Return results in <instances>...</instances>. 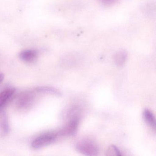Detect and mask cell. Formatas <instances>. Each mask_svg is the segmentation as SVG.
I'll return each instance as SVG.
<instances>
[{"label": "cell", "instance_id": "7", "mask_svg": "<svg viewBox=\"0 0 156 156\" xmlns=\"http://www.w3.org/2000/svg\"><path fill=\"white\" fill-rule=\"evenodd\" d=\"M38 52L34 50H27L20 53V57L22 60L26 62H32L37 59Z\"/></svg>", "mask_w": 156, "mask_h": 156}, {"label": "cell", "instance_id": "4", "mask_svg": "<svg viewBox=\"0 0 156 156\" xmlns=\"http://www.w3.org/2000/svg\"><path fill=\"white\" fill-rule=\"evenodd\" d=\"M34 94L31 92H26L21 94L18 97L16 105L18 108L25 109L29 108L34 101Z\"/></svg>", "mask_w": 156, "mask_h": 156}, {"label": "cell", "instance_id": "10", "mask_svg": "<svg viewBox=\"0 0 156 156\" xmlns=\"http://www.w3.org/2000/svg\"><path fill=\"white\" fill-rule=\"evenodd\" d=\"M36 91L39 93H46L57 96L61 95V92L58 89L51 87H40L36 88Z\"/></svg>", "mask_w": 156, "mask_h": 156}, {"label": "cell", "instance_id": "1", "mask_svg": "<svg viewBox=\"0 0 156 156\" xmlns=\"http://www.w3.org/2000/svg\"><path fill=\"white\" fill-rule=\"evenodd\" d=\"M77 151L87 156H96L99 153V148L97 143L89 139H83L76 142Z\"/></svg>", "mask_w": 156, "mask_h": 156}, {"label": "cell", "instance_id": "2", "mask_svg": "<svg viewBox=\"0 0 156 156\" xmlns=\"http://www.w3.org/2000/svg\"><path fill=\"white\" fill-rule=\"evenodd\" d=\"M58 136L57 132H48L41 135L33 140L31 146L35 149L41 148L53 143Z\"/></svg>", "mask_w": 156, "mask_h": 156}, {"label": "cell", "instance_id": "11", "mask_svg": "<svg viewBox=\"0 0 156 156\" xmlns=\"http://www.w3.org/2000/svg\"><path fill=\"white\" fill-rule=\"evenodd\" d=\"M122 155L119 150L115 145L110 146L108 149L106 154V156H120Z\"/></svg>", "mask_w": 156, "mask_h": 156}, {"label": "cell", "instance_id": "8", "mask_svg": "<svg viewBox=\"0 0 156 156\" xmlns=\"http://www.w3.org/2000/svg\"><path fill=\"white\" fill-rule=\"evenodd\" d=\"M142 115L145 123L152 129L156 130V120L153 113L149 109H146L143 111Z\"/></svg>", "mask_w": 156, "mask_h": 156}, {"label": "cell", "instance_id": "13", "mask_svg": "<svg viewBox=\"0 0 156 156\" xmlns=\"http://www.w3.org/2000/svg\"><path fill=\"white\" fill-rule=\"evenodd\" d=\"M4 79V75L0 73V83L2 82Z\"/></svg>", "mask_w": 156, "mask_h": 156}, {"label": "cell", "instance_id": "5", "mask_svg": "<svg viewBox=\"0 0 156 156\" xmlns=\"http://www.w3.org/2000/svg\"><path fill=\"white\" fill-rule=\"evenodd\" d=\"M15 92L14 88H9L0 92V111H2L12 98Z\"/></svg>", "mask_w": 156, "mask_h": 156}, {"label": "cell", "instance_id": "9", "mask_svg": "<svg viewBox=\"0 0 156 156\" xmlns=\"http://www.w3.org/2000/svg\"><path fill=\"white\" fill-rule=\"evenodd\" d=\"M127 57V54L124 51L118 52L114 57L115 64L118 66H122L126 62Z\"/></svg>", "mask_w": 156, "mask_h": 156}, {"label": "cell", "instance_id": "12", "mask_svg": "<svg viewBox=\"0 0 156 156\" xmlns=\"http://www.w3.org/2000/svg\"><path fill=\"white\" fill-rule=\"evenodd\" d=\"M102 2L105 4H110L115 2L116 0H101Z\"/></svg>", "mask_w": 156, "mask_h": 156}, {"label": "cell", "instance_id": "6", "mask_svg": "<svg viewBox=\"0 0 156 156\" xmlns=\"http://www.w3.org/2000/svg\"><path fill=\"white\" fill-rule=\"evenodd\" d=\"M9 130V126L7 115L0 111V136H4L7 135Z\"/></svg>", "mask_w": 156, "mask_h": 156}, {"label": "cell", "instance_id": "3", "mask_svg": "<svg viewBox=\"0 0 156 156\" xmlns=\"http://www.w3.org/2000/svg\"><path fill=\"white\" fill-rule=\"evenodd\" d=\"M80 122V118H74L68 119L64 126L59 131L58 136H72L76 133Z\"/></svg>", "mask_w": 156, "mask_h": 156}]
</instances>
